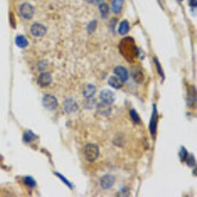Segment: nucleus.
I'll use <instances>...</instances> for the list:
<instances>
[{
    "mask_svg": "<svg viewBox=\"0 0 197 197\" xmlns=\"http://www.w3.org/2000/svg\"><path fill=\"white\" fill-rule=\"evenodd\" d=\"M186 162H187V165L190 167L194 166V165H196V160H195V158H194V156H193V155H188L186 160Z\"/></svg>",
    "mask_w": 197,
    "mask_h": 197,
    "instance_id": "obj_24",
    "label": "nucleus"
},
{
    "mask_svg": "<svg viewBox=\"0 0 197 197\" xmlns=\"http://www.w3.org/2000/svg\"><path fill=\"white\" fill-rule=\"evenodd\" d=\"M36 138H37V136H36L34 134L32 133L31 131H28V132H27V133L25 134L24 140L25 142H31V141H33V140L35 139Z\"/></svg>",
    "mask_w": 197,
    "mask_h": 197,
    "instance_id": "obj_23",
    "label": "nucleus"
},
{
    "mask_svg": "<svg viewBox=\"0 0 197 197\" xmlns=\"http://www.w3.org/2000/svg\"><path fill=\"white\" fill-rule=\"evenodd\" d=\"M97 111H98L99 114H101L104 116H107L111 113V107L110 105L102 102L97 105Z\"/></svg>",
    "mask_w": 197,
    "mask_h": 197,
    "instance_id": "obj_14",
    "label": "nucleus"
},
{
    "mask_svg": "<svg viewBox=\"0 0 197 197\" xmlns=\"http://www.w3.org/2000/svg\"><path fill=\"white\" fill-rule=\"evenodd\" d=\"M108 84L111 87H114L115 89H120L123 86V81L120 79L117 76H111L109 77L108 80Z\"/></svg>",
    "mask_w": 197,
    "mask_h": 197,
    "instance_id": "obj_12",
    "label": "nucleus"
},
{
    "mask_svg": "<svg viewBox=\"0 0 197 197\" xmlns=\"http://www.w3.org/2000/svg\"><path fill=\"white\" fill-rule=\"evenodd\" d=\"M120 49L124 56H128V57H135L137 55V47L135 45L133 39L130 37H127V39L122 40Z\"/></svg>",
    "mask_w": 197,
    "mask_h": 197,
    "instance_id": "obj_1",
    "label": "nucleus"
},
{
    "mask_svg": "<svg viewBox=\"0 0 197 197\" xmlns=\"http://www.w3.org/2000/svg\"><path fill=\"white\" fill-rule=\"evenodd\" d=\"M115 74L116 76L121 79L123 82L127 81L128 79V72L125 67H124L122 66H118L115 69Z\"/></svg>",
    "mask_w": 197,
    "mask_h": 197,
    "instance_id": "obj_10",
    "label": "nucleus"
},
{
    "mask_svg": "<svg viewBox=\"0 0 197 197\" xmlns=\"http://www.w3.org/2000/svg\"><path fill=\"white\" fill-rule=\"evenodd\" d=\"M20 15L26 19H29L33 16L34 14V9L29 3H23L19 7Z\"/></svg>",
    "mask_w": 197,
    "mask_h": 197,
    "instance_id": "obj_6",
    "label": "nucleus"
},
{
    "mask_svg": "<svg viewBox=\"0 0 197 197\" xmlns=\"http://www.w3.org/2000/svg\"><path fill=\"white\" fill-rule=\"evenodd\" d=\"M154 62H155V65L156 68H157V71H158V73L159 74V75L162 77V79H164L165 78L164 72L162 70V66H161L160 63H159V61H158L157 58H154Z\"/></svg>",
    "mask_w": 197,
    "mask_h": 197,
    "instance_id": "obj_22",
    "label": "nucleus"
},
{
    "mask_svg": "<svg viewBox=\"0 0 197 197\" xmlns=\"http://www.w3.org/2000/svg\"><path fill=\"white\" fill-rule=\"evenodd\" d=\"M129 29H130L129 23H128V21L126 20L122 21V22L120 23L119 29H118V33H119L121 35H125V34H126L127 33H128Z\"/></svg>",
    "mask_w": 197,
    "mask_h": 197,
    "instance_id": "obj_16",
    "label": "nucleus"
},
{
    "mask_svg": "<svg viewBox=\"0 0 197 197\" xmlns=\"http://www.w3.org/2000/svg\"><path fill=\"white\" fill-rule=\"evenodd\" d=\"M64 108L67 113H74L78 110V105L74 99L68 98L64 101Z\"/></svg>",
    "mask_w": 197,
    "mask_h": 197,
    "instance_id": "obj_9",
    "label": "nucleus"
},
{
    "mask_svg": "<svg viewBox=\"0 0 197 197\" xmlns=\"http://www.w3.org/2000/svg\"><path fill=\"white\" fill-rule=\"evenodd\" d=\"M24 183H25V184L27 186L31 187V188H32V187L36 186V185H37V183H36V181L34 180V179L30 176L25 177Z\"/></svg>",
    "mask_w": 197,
    "mask_h": 197,
    "instance_id": "obj_21",
    "label": "nucleus"
},
{
    "mask_svg": "<svg viewBox=\"0 0 197 197\" xmlns=\"http://www.w3.org/2000/svg\"><path fill=\"white\" fill-rule=\"evenodd\" d=\"M124 0H114L112 2V11L115 13H119L122 9Z\"/></svg>",
    "mask_w": 197,
    "mask_h": 197,
    "instance_id": "obj_17",
    "label": "nucleus"
},
{
    "mask_svg": "<svg viewBox=\"0 0 197 197\" xmlns=\"http://www.w3.org/2000/svg\"><path fill=\"white\" fill-rule=\"evenodd\" d=\"M43 105L44 107L49 110V111H53L57 107V101L55 97L51 95H46L43 97Z\"/></svg>",
    "mask_w": 197,
    "mask_h": 197,
    "instance_id": "obj_5",
    "label": "nucleus"
},
{
    "mask_svg": "<svg viewBox=\"0 0 197 197\" xmlns=\"http://www.w3.org/2000/svg\"><path fill=\"white\" fill-rule=\"evenodd\" d=\"M96 26H97L96 21H92V22L87 26V31H88V33H93V32L95 30Z\"/></svg>",
    "mask_w": 197,
    "mask_h": 197,
    "instance_id": "obj_26",
    "label": "nucleus"
},
{
    "mask_svg": "<svg viewBox=\"0 0 197 197\" xmlns=\"http://www.w3.org/2000/svg\"><path fill=\"white\" fill-rule=\"evenodd\" d=\"M31 33L37 37H41L46 34L47 29L43 25L40 23H34L30 28Z\"/></svg>",
    "mask_w": 197,
    "mask_h": 197,
    "instance_id": "obj_7",
    "label": "nucleus"
},
{
    "mask_svg": "<svg viewBox=\"0 0 197 197\" xmlns=\"http://www.w3.org/2000/svg\"><path fill=\"white\" fill-rule=\"evenodd\" d=\"M96 93V87L91 84H87L83 90V95L86 98H91Z\"/></svg>",
    "mask_w": 197,
    "mask_h": 197,
    "instance_id": "obj_13",
    "label": "nucleus"
},
{
    "mask_svg": "<svg viewBox=\"0 0 197 197\" xmlns=\"http://www.w3.org/2000/svg\"><path fill=\"white\" fill-rule=\"evenodd\" d=\"M179 158L182 162H186L187 158V156H188V152H187L186 148L184 147V146H181L180 151H179Z\"/></svg>",
    "mask_w": 197,
    "mask_h": 197,
    "instance_id": "obj_19",
    "label": "nucleus"
},
{
    "mask_svg": "<svg viewBox=\"0 0 197 197\" xmlns=\"http://www.w3.org/2000/svg\"><path fill=\"white\" fill-rule=\"evenodd\" d=\"M130 117H131V120L135 124H139L141 122L139 115H138V113L136 112L135 109H131V111H130Z\"/></svg>",
    "mask_w": 197,
    "mask_h": 197,
    "instance_id": "obj_20",
    "label": "nucleus"
},
{
    "mask_svg": "<svg viewBox=\"0 0 197 197\" xmlns=\"http://www.w3.org/2000/svg\"><path fill=\"white\" fill-rule=\"evenodd\" d=\"M52 81L51 75L49 73H42L38 77V84L41 87H47L49 86Z\"/></svg>",
    "mask_w": 197,
    "mask_h": 197,
    "instance_id": "obj_11",
    "label": "nucleus"
},
{
    "mask_svg": "<svg viewBox=\"0 0 197 197\" xmlns=\"http://www.w3.org/2000/svg\"><path fill=\"white\" fill-rule=\"evenodd\" d=\"M56 176H57L59 177V178H60V179H61L62 182H64V183H65L66 185L68 186V187H70V189H72V188H73V185H72L71 183H70V182H69V180H67V179H66V178L64 176H63L62 175H60V173H56Z\"/></svg>",
    "mask_w": 197,
    "mask_h": 197,
    "instance_id": "obj_25",
    "label": "nucleus"
},
{
    "mask_svg": "<svg viewBox=\"0 0 197 197\" xmlns=\"http://www.w3.org/2000/svg\"><path fill=\"white\" fill-rule=\"evenodd\" d=\"M180 1H182V0H180Z\"/></svg>",
    "mask_w": 197,
    "mask_h": 197,
    "instance_id": "obj_29",
    "label": "nucleus"
},
{
    "mask_svg": "<svg viewBox=\"0 0 197 197\" xmlns=\"http://www.w3.org/2000/svg\"><path fill=\"white\" fill-rule=\"evenodd\" d=\"M189 4L192 7H196V0H189Z\"/></svg>",
    "mask_w": 197,
    "mask_h": 197,
    "instance_id": "obj_28",
    "label": "nucleus"
},
{
    "mask_svg": "<svg viewBox=\"0 0 197 197\" xmlns=\"http://www.w3.org/2000/svg\"><path fill=\"white\" fill-rule=\"evenodd\" d=\"M99 10H100L101 16H102L103 18H106V17H107L109 11V8L107 4L103 3V2L102 3H101L100 6H99Z\"/></svg>",
    "mask_w": 197,
    "mask_h": 197,
    "instance_id": "obj_18",
    "label": "nucleus"
},
{
    "mask_svg": "<svg viewBox=\"0 0 197 197\" xmlns=\"http://www.w3.org/2000/svg\"><path fill=\"white\" fill-rule=\"evenodd\" d=\"M84 158L90 162H95L99 156V148L95 144L89 143L84 146L83 150Z\"/></svg>",
    "mask_w": 197,
    "mask_h": 197,
    "instance_id": "obj_2",
    "label": "nucleus"
},
{
    "mask_svg": "<svg viewBox=\"0 0 197 197\" xmlns=\"http://www.w3.org/2000/svg\"><path fill=\"white\" fill-rule=\"evenodd\" d=\"M87 1L91 3H95V4H100L103 2V0H87Z\"/></svg>",
    "mask_w": 197,
    "mask_h": 197,
    "instance_id": "obj_27",
    "label": "nucleus"
},
{
    "mask_svg": "<svg viewBox=\"0 0 197 197\" xmlns=\"http://www.w3.org/2000/svg\"><path fill=\"white\" fill-rule=\"evenodd\" d=\"M16 45L18 46L19 47L24 48L27 47V45L29 44V42H28L27 39L24 36L19 35L17 36L16 38Z\"/></svg>",
    "mask_w": 197,
    "mask_h": 197,
    "instance_id": "obj_15",
    "label": "nucleus"
},
{
    "mask_svg": "<svg viewBox=\"0 0 197 197\" xmlns=\"http://www.w3.org/2000/svg\"><path fill=\"white\" fill-rule=\"evenodd\" d=\"M115 178L111 175H105L101 177V180H100L101 188L104 189H108L111 188L115 184Z\"/></svg>",
    "mask_w": 197,
    "mask_h": 197,
    "instance_id": "obj_8",
    "label": "nucleus"
},
{
    "mask_svg": "<svg viewBox=\"0 0 197 197\" xmlns=\"http://www.w3.org/2000/svg\"><path fill=\"white\" fill-rule=\"evenodd\" d=\"M100 98L102 101V102L107 104V105H111L112 103L115 102L116 96L112 90H109V89H104L100 93Z\"/></svg>",
    "mask_w": 197,
    "mask_h": 197,
    "instance_id": "obj_3",
    "label": "nucleus"
},
{
    "mask_svg": "<svg viewBox=\"0 0 197 197\" xmlns=\"http://www.w3.org/2000/svg\"><path fill=\"white\" fill-rule=\"evenodd\" d=\"M157 123H158V112H157V107L156 105H153V110H152V115L151 119L149 121V131L151 135L155 138L156 135V130H157Z\"/></svg>",
    "mask_w": 197,
    "mask_h": 197,
    "instance_id": "obj_4",
    "label": "nucleus"
}]
</instances>
